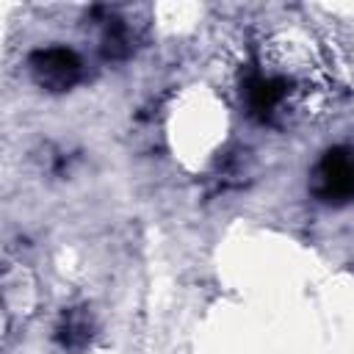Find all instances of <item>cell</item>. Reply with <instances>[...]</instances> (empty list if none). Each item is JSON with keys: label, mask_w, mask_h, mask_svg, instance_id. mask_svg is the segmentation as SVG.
I'll use <instances>...</instances> for the list:
<instances>
[{"label": "cell", "mask_w": 354, "mask_h": 354, "mask_svg": "<svg viewBox=\"0 0 354 354\" xmlns=\"http://www.w3.org/2000/svg\"><path fill=\"white\" fill-rule=\"evenodd\" d=\"M310 194L324 205L354 202V147L335 144L321 152L310 169Z\"/></svg>", "instance_id": "obj_1"}, {"label": "cell", "mask_w": 354, "mask_h": 354, "mask_svg": "<svg viewBox=\"0 0 354 354\" xmlns=\"http://www.w3.org/2000/svg\"><path fill=\"white\" fill-rule=\"evenodd\" d=\"M102 33H100V53L108 58V61H124L133 50H136V41H138V33L136 28L130 25L127 17L111 11V8H102Z\"/></svg>", "instance_id": "obj_4"}, {"label": "cell", "mask_w": 354, "mask_h": 354, "mask_svg": "<svg viewBox=\"0 0 354 354\" xmlns=\"http://www.w3.org/2000/svg\"><path fill=\"white\" fill-rule=\"evenodd\" d=\"M91 335H94V321L86 307H69L55 326V340L64 348H80L91 340Z\"/></svg>", "instance_id": "obj_5"}, {"label": "cell", "mask_w": 354, "mask_h": 354, "mask_svg": "<svg viewBox=\"0 0 354 354\" xmlns=\"http://www.w3.org/2000/svg\"><path fill=\"white\" fill-rule=\"evenodd\" d=\"M28 72L33 83L50 94H64L75 88L83 77V61L72 47L50 44L28 55Z\"/></svg>", "instance_id": "obj_2"}, {"label": "cell", "mask_w": 354, "mask_h": 354, "mask_svg": "<svg viewBox=\"0 0 354 354\" xmlns=\"http://www.w3.org/2000/svg\"><path fill=\"white\" fill-rule=\"evenodd\" d=\"M241 94L249 108V116H254L257 122H274L288 102L290 80L282 75H268V72L252 69L241 83Z\"/></svg>", "instance_id": "obj_3"}]
</instances>
